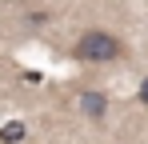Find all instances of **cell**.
Listing matches in <instances>:
<instances>
[{"label": "cell", "instance_id": "4", "mask_svg": "<svg viewBox=\"0 0 148 144\" xmlns=\"http://www.w3.org/2000/svg\"><path fill=\"white\" fill-rule=\"evenodd\" d=\"M136 96H140V104H144V108H148V76H144V80H140V92H136Z\"/></svg>", "mask_w": 148, "mask_h": 144}, {"label": "cell", "instance_id": "2", "mask_svg": "<svg viewBox=\"0 0 148 144\" xmlns=\"http://www.w3.org/2000/svg\"><path fill=\"white\" fill-rule=\"evenodd\" d=\"M104 104H108V100H104L100 92H84V96H80V108H84L92 120H100V116H104Z\"/></svg>", "mask_w": 148, "mask_h": 144}, {"label": "cell", "instance_id": "1", "mask_svg": "<svg viewBox=\"0 0 148 144\" xmlns=\"http://www.w3.org/2000/svg\"><path fill=\"white\" fill-rule=\"evenodd\" d=\"M72 56L84 60V64H108V60H120L124 56V44L112 32H104V28H88V32H80V40L72 44Z\"/></svg>", "mask_w": 148, "mask_h": 144}, {"label": "cell", "instance_id": "3", "mask_svg": "<svg viewBox=\"0 0 148 144\" xmlns=\"http://www.w3.org/2000/svg\"><path fill=\"white\" fill-rule=\"evenodd\" d=\"M16 140H24V124L20 120H8L0 128V144H16Z\"/></svg>", "mask_w": 148, "mask_h": 144}]
</instances>
